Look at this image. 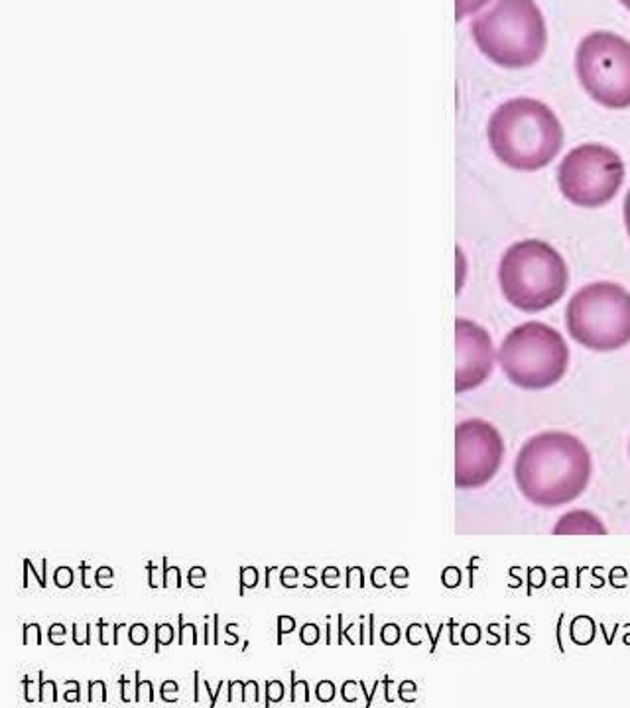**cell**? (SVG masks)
Masks as SVG:
<instances>
[{
  "instance_id": "cell-1",
  "label": "cell",
  "mask_w": 630,
  "mask_h": 708,
  "mask_svg": "<svg viewBox=\"0 0 630 708\" xmlns=\"http://www.w3.org/2000/svg\"><path fill=\"white\" fill-rule=\"evenodd\" d=\"M593 475L586 443L568 432H542L526 441L515 461V483L526 500L556 510L578 500Z\"/></svg>"
},
{
  "instance_id": "cell-2",
  "label": "cell",
  "mask_w": 630,
  "mask_h": 708,
  "mask_svg": "<svg viewBox=\"0 0 630 708\" xmlns=\"http://www.w3.org/2000/svg\"><path fill=\"white\" fill-rule=\"evenodd\" d=\"M487 139L500 164L515 172H538L560 156L563 127L548 104L517 97L490 114Z\"/></svg>"
},
{
  "instance_id": "cell-3",
  "label": "cell",
  "mask_w": 630,
  "mask_h": 708,
  "mask_svg": "<svg viewBox=\"0 0 630 708\" xmlns=\"http://www.w3.org/2000/svg\"><path fill=\"white\" fill-rule=\"evenodd\" d=\"M471 36L479 52L502 70H526L542 60L548 27L535 0H495L472 18Z\"/></svg>"
},
{
  "instance_id": "cell-4",
  "label": "cell",
  "mask_w": 630,
  "mask_h": 708,
  "mask_svg": "<svg viewBox=\"0 0 630 708\" xmlns=\"http://www.w3.org/2000/svg\"><path fill=\"white\" fill-rule=\"evenodd\" d=\"M499 285L505 300L518 312L542 313L568 292V264L548 242H515L500 259Z\"/></svg>"
},
{
  "instance_id": "cell-5",
  "label": "cell",
  "mask_w": 630,
  "mask_h": 708,
  "mask_svg": "<svg viewBox=\"0 0 630 708\" xmlns=\"http://www.w3.org/2000/svg\"><path fill=\"white\" fill-rule=\"evenodd\" d=\"M497 363L507 381L528 392L553 388L569 368V346L558 328L526 321L502 338Z\"/></svg>"
},
{
  "instance_id": "cell-6",
  "label": "cell",
  "mask_w": 630,
  "mask_h": 708,
  "mask_svg": "<svg viewBox=\"0 0 630 708\" xmlns=\"http://www.w3.org/2000/svg\"><path fill=\"white\" fill-rule=\"evenodd\" d=\"M569 337L593 353H614L630 345V292L614 282L579 287L566 307Z\"/></svg>"
},
{
  "instance_id": "cell-7",
  "label": "cell",
  "mask_w": 630,
  "mask_h": 708,
  "mask_svg": "<svg viewBox=\"0 0 630 708\" xmlns=\"http://www.w3.org/2000/svg\"><path fill=\"white\" fill-rule=\"evenodd\" d=\"M576 75L597 104L630 109V42L614 32L587 34L576 50Z\"/></svg>"
},
{
  "instance_id": "cell-8",
  "label": "cell",
  "mask_w": 630,
  "mask_h": 708,
  "mask_svg": "<svg viewBox=\"0 0 630 708\" xmlns=\"http://www.w3.org/2000/svg\"><path fill=\"white\" fill-rule=\"evenodd\" d=\"M624 183V162L613 148L587 142L569 150L558 165V188L576 208L601 209Z\"/></svg>"
},
{
  "instance_id": "cell-9",
  "label": "cell",
  "mask_w": 630,
  "mask_h": 708,
  "mask_svg": "<svg viewBox=\"0 0 630 708\" xmlns=\"http://www.w3.org/2000/svg\"><path fill=\"white\" fill-rule=\"evenodd\" d=\"M505 461V441L495 425L472 417L456 427V486L477 490L497 476Z\"/></svg>"
},
{
  "instance_id": "cell-10",
  "label": "cell",
  "mask_w": 630,
  "mask_h": 708,
  "mask_svg": "<svg viewBox=\"0 0 630 708\" xmlns=\"http://www.w3.org/2000/svg\"><path fill=\"white\" fill-rule=\"evenodd\" d=\"M497 351L489 331L471 320L456 321V392L467 394L489 381Z\"/></svg>"
},
{
  "instance_id": "cell-11",
  "label": "cell",
  "mask_w": 630,
  "mask_h": 708,
  "mask_svg": "<svg viewBox=\"0 0 630 708\" xmlns=\"http://www.w3.org/2000/svg\"><path fill=\"white\" fill-rule=\"evenodd\" d=\"M553 536H607L609 529L591 510H569L551 529Z\"/></svg>"
},
{
  "instance_id": "cell-12",
  "label": "cell",
  "mask_w": 630,
  "mask_h": 708,
  "mask_svg": "<svg viewBox=\"0 0 630 708\" xmlns=\"http://www.w3.org/2000/svg\"><path fill=\"white\" fill-rule=\"evenodd\" d=\"M490 0H456V20L461 22L465 18L479 14L481 9L489 4Z\"/></svg>"
},
{
  "instance_id": "cell-13",
  "label": "cell",
  "mask_w": 630,
  "mask_h": 708,
  "mask_svg": "<svg viewBox=\"0 0 630 708\" xmlns=\"http://www.w3.org/2000/svg\"><path fill=\"white\" fill-rule=\"evenodd\" d=\"M258 585V570L256 567H241L238 570V595L245 596L246 588Z\"/></svg>"
},
{
  "instance_id": "cell-14",
  "label": "cell",
  "mask_w": 630,
  "mask_h": 708,
  "mask_svg": "<svg viewBox=\"0 0 630 708\" xmlns=\"http://www.w3.org/2000/svg\"><path fill=\"white\" fill-rule=\"evenodd\" d=\"M162 570H164V575H162V587L170 588L174 585L175 588H182V573H180V567H172L170 563H167L166 557L162 559Z\"/></svg>"
},
{
  "instance_id": "cell-15",
  "label": "cell",
  "mask_w": 630,
  "mask_h": 708,
  "mask_svg": "<svg viewBox=\"0 0 630 708\" xmlns=\"http://www.w3.org/2000/svg\"><path fill=\"white\" fill-rule=\"evenodd\" d=\"M156 648H154V654H160V649L162 646H170L175 638V630L172 624H156Z\"/></svg>"
},
{
  "instance_id": "cell-16",
  "label": "cell",
  "mask_w": 630,
  "mask_h": 708,
  "mask_svg": "<svg viewBox=\"0 0 630 708\" xmlns=\"http://www.w3.org/2000/svg\"><path fill=\"white\" fill-rule=\"evenodd\" d=\"M192 634V644L193 646H197V628H195V624H185L184 614H177V644L180 646H185L187 644V639H185V634Z\"/></svg>"
},
{
  "instance_id": "cell-17",
  "label": "cell",
  "mask_w": 630,
  "mask_h": 708,
  "mask_svg": "<svg viewBox=\"0 0 630 708\" xmlns=\"http://www.w3.org/2000/svg\"><path fill=\"white\" fill-rule=\"evenodd\" d=\"M322 638V630H319V626L314 623H306L302 628H299V641L304 644V646H315L317 641Z\"/></svg>"
},
{
  "instance_id": "cell-18",
  "label": "cell",
  "mask_w": 630,
  "mask_h": 708,
  "mask_svg": "<svg viewBox=\"0 0 630 708\" xmlns=\"http://www.w3.org/2000/svg\"><path fill=\"white\" fill-rule=\"evenodd\" d=\"M284 699V682L282 681H266V700L264 705L271 707L272 702H281Z\"/></svg>"
},
{
  "instance_id": "cell-19",
  "label": "cell",
  "mask_w": 630,
  "mask_h": 708,
  "mask_svg": "<svg viewBox=\"0 0 630 708\" xmlns=\"http://www.w3.org/2000/svg\"><path fill=\"white\" fill-rule=\"evenodd\" d=\"M129 639H131L132 646H144L149 641V626L141 623L132 624Z\"/></svg>"
},
{
  "instance_id": "cell-20",
  "label": "cell",
  "mask_w": 630,
  "mask_h": 708,
  "mask_svg": "<svg viewBox=\"0 0 630 708\" xmlns=\"http://www.w3.org/2000/svg\"><path fill=\"white\" fill-rule=\"evenodd\" d=\"M276 626H278V646H282V644H284V636H288V634L296 630V620H294L292 616L282 614V616H278V620H276Z\"/></svg>"
},
{
  "instance_id": "cell-21",
  "label": "cell",
  "mask_w": 630,
  "mask_h": 708,
  "mask_svg": "<svg viewBox=\"0 0 630 708\" xmlns=\"http://www.w3.org/2000/svg\"><path fill=\"white\" fill-rule=\"evenodd\" d=\"M42 646V628L40 624H24V646Z\"/></svg>"
},
{
  "instance_id": "cell-22",
  "label": "cell",
  "mask_w": 630,
  "mask_h": 708,
  "mask_svg": "<svg viewBox=\"0 0 630 708\" xmlns=\"http://www.w3.org/2000/svg\"><path fill=\"white\" fill-rule=\"evenodd\" d=\"M53 583H55V587L70 588L73 585V569L65 567V565L60 567V569H55Z\"/></svg>"
},
{
  "instance_id": "cell-23",
  "label": "cell",
  "mask_w": 630,
  "mask_h": 708,
  "mask_svg": "<svg viewBox=\"0 0 630 708\" xmlns=\"http://www.w3.org/2000/svg\"><path fill=\"white\" fill-rule=\"evenodd\" d=\"M289 677H292V695H289V700H292V702H296V692L302 691L304 700L309 702V687H307V681L298 682V675H296V671H289Z\"/></svg>"
},
{
  "instance_id": "cell-24",
  "label": "cell",
  "mask_w": 630,
  "mask_h": 708,
  "mask_svg": "<svg viewBox=\"0 0 630 708\" xmlns=\"http://www.w3.org/2000/svg\"><path fill=\"white\" fill-rule=\"evenodd\" d=\"M315 697L322 702H332L335 699V685L332 681H319L315 687Z\"/></svg>"
},
{
  "instance_id": "cell-25",
  "label": "cell",
  "mask_w": 630,
  "mask_h": 708,
  "mask_svg": "<svg viewBox=\"0 0 630 708\" xmlns=\"http://www.w3.org/2000/svg\"><path fill=\"white\" fill-rule=\"evenodd\" d=\"M114 570L111 567H99L95 570V585L99 588L113 587Z\"/></svg>"
},
{
  "instance_id": "cell-26",
  "label": "cell",
  "mask_w": 630,
  "mask_h": 708,
  "mask_svg": "<svg viewBox=\"0 0 630 708\" xmlns=\"http://www.w3.org/2000/svg\"><path fill=\"white\" fill-rule=\"evenodd\" d=\"M299 570L296 567H284L281 570V585L284 588L298 587Z\"/></svg>"
},
{
  "instance_id": "cell-27",
  "label": "cell",
  "mask_w": 630,
  "mask_h": 708,
  "mask_svg": "<svg viewBox=\"0 0 630 708\" xmlns=\"http://www.w3.org/2000/svg\"><path fill=\"white\" fill-rule=\"evenodd\" d=\"M187 583H190V587L203 588L207 583V573L203 567H192L187 573Z\"/></svg>"
},
{
  "instance_id": "cell-28",
  "label": "cell",
  "mask_w": 630,
  "mask_h": 708,
  "mask_svg": "<svg viewBox=\"0 0 630 708\" xmlns=\"http://www.w3.org/2000/svg\"><path fill=\"white\" fill-rule=\"evenodd\" d=\"M38 675H40V695H38V700H40V702H44L45 692H50V695H52L53 702H58V691H55V682H45L44 674H42V671H40V674Z\"/></svg>"
},
{
  "instance_id": "cell-29",
  "label": "cell",
  "mask_w": 630,
  "mask_h": 708,
  "mask_svg": "<svg viewBox=\"0 0 630 708\" xmlns=\"http://www.w3.org/2000/svg\"><path fill=\"white\" fill-rule=\"evenodd\" d=\"M177 691H180L177 682L164 681L162 682V687H160V699L166 700V702H175V700H177V697H175V692Z\"/></svg>"
},
{
  "instance_id": "cell-30",
  "label": "cell",
  "mask_w": 630,
  "mask_h": 708,
  "mask_svg": "<svg viewBox=\"0 0 630 708\" xmlns=\"http://www.w3.org/2000/svg\"><path fill=\"white\" fill-rule=\"evenodd\" d=\"M347 587H365V573L360 567L347 569Z\"/></svg>"
},
{
  "instance_id": "cell-31",
  "label": "cell",
  "mask_w": 630,
  "mask_h": 708,
  "mask_svg": "<svg viewBox=\"0 0 630 708\" xmlns=\"http://www.w3.org/2000/svg\"><path fill=\"white\" fill-rule=\"evenodd\" d=\"M322 583L327 588L339 587V569L337 567H325L324 575H322Z\"/></svg>"
},
{
  "instance_id": "cell-32",
  "label": "cell",
  "mask_w": 630,
  "mask_h": 708,
  "mask_svg": "<svg viewBox=\"0 0 630 708\" xmlns=\"http://www.w3.org/2000/svg\"><path fill=\"white\" fill-rule=\"evenodd\" d=\"M42 565H44V570H42V573H38L34 565H32V562H30V559H24V567L32 570V575H34L38 583H40V587L45 588V585H48V559H42Z\"/></svg>"
},
{
  "instance_id": "cell-33",
  "label": "cell",
  "mask_w": 630,
  "mask_h": 708,
  "mask_svg": "<svg viewBox=\"0 0 630 708\" xmlns=\"http://www.w3.org/2000/svg\"><path fill=\"white\" fill-rule=\"evenodd\" d=\"M71 631H73V641H75V646H91V624L85 626V631H83L85 636H81V634H79L78 624H73Z\"/></svg>"
},
{
  "instance_id": "cell-34",
  "label": "cell",
  "mask_w": 630,
  "mask_h": 708,
  "mask_svg": "<svg viewBox=\"0 0 630 708\" xmlns=\"http://www.w3.org/2000/svg\"><path fill=\"white\" fill-rule=\"evenodd\" d=\"M95 692H101V697H103V702H106L105 682L103 681L89 682V702H93V700H95Z\"/></svg>"
},
{
  "instance_id": "cell-35",
  "label": "cell",
  "mask_w": 630,
  "mask_h": 708,
  "mask_svg": "<svg viewBox=\"0 0 630 708\" xmlns=\"http://www.w3.org/2000/svg\"><path fill=\"white\" fill-rule=\"evenodd\" d=\"M65 687H68L70 691L63 695V699L68 700V702H79V700H81V695H79V692H81V687H79V682L68 681L65 682Z\"/></svg>"
},
{
  "instance_id": "cell-36",
  "label": "cell",
  "mask_w": 630,
  "mask_h": 708,
  "mask_svg": "<svg viewBox=\"0 0 630 708\" xmlns=\"http://www.w3.org/2000/svg\"><path fill=\"white\" fill-rule=\"evenodd\" d=\"M65 634H68V628H65L63 624H52V626H50V630H48V639H50V644H52V646H55L58 636H63V638H65Z\"/></svg>"
},
{
  "instance_id": "cell-37",
  "label": "cell",
  "mask_w": 630,
  "mask_h": 708,
  "mask_svg": "<svg viewBox=\"0 0 630 708\" xmlns=\"http://www.w3.org/2000/svg\"><path fill=\"white\" fill-rule=\"evenodd\" d=\"M146 569H149L150 573V588H158V585H162V583H158V580H162V577H160V569H158L156 565H154V563L152 562H149L146 563Z\"/></svg>"
},
{
  "instance_id": "cell-38",
  "label": "cell",
  "mask_w": 630,
  "mask_h": 708,
  "mask_svg": "<svg viewBox=\"0 0 630 708\" xmlns=\"http://www.w3.org/2000/svg\"><path fill=\"white\" fill-rule=\"evenodd\" d=\"M383 639H385L386 644H394L396 639H398V628L393 626V624H388L383 628Z\"/></svg>"
},
{
  "instance_id": "cell-39",
  "label": "cell",
  "mask_w": 630,
  "mask_h": 708,
  "mask_svg": "<svg viewBox=\"0 0 630 708\" xmlns=\"http://www.w3.org/2000/svg\"><path fill=\"white\" fill-rule=\"evenodd\" d=\"M355 681H347L343 685V699L349 700V702H355L357 700V695H355Z\"/></svg>"
},
{
  "instance_id": "cell-40",
  "label": "cell",
  "mask_w": 630,
  "mask_h": 708,
  "mask_svg": "<svg viewBox=\"0 0 630 708\" xmlns=\"http://www.w3.org/2000/svg\"><path fill=\"white\" fill-rule=\"evenodd\" d=\"M622 216H624V226H627V233L630 236V190L624 198V203H622Z\"/></svg>"
},
{
  "instance_id": "cell-41",
  "label": "cell",
  "mask_w": 630,
  "mask_h": 708,
  "mask_svg": "<svg viewBox=\"0 0 630 708\" xmlns=\"http://www.w3.org/2000/svg\"><path fill=\"white\" fill-rule=\"evenodd\" d=\"M304 577H306V583H304V587L306 588L317 587V577H314V567H306V570H304Z\"/></svg>"
},
{
  "instance_id": "cell-42",
  "label": "cell",
  "mask_w": 630,
  "mask_h": 708,
  "mask_svg": "<svg viewBox=\"0 0 630 708\" xmlns=\"http://www.w3.org/2000/svg\"><path fill=\"white\" fill-rule=\"evenodd\" d=\"M213 634H215V636H213V644H215V646H220V613L213 614Z\"/></svg>"
},
{
  "instance_id": "cell-43",
  "label": "cell",
  "mask_w": 630,
  "mask_h": 708,
  "mask_svg": "<svg viewBox=\"0 0 630 708\" xmlns=\"http://www.w3.org/2000/svg\"><path fill=\"white\" fill-rule=\"evenodd\" d=\"M235 630L236 624H227V626H225V631H227L228 636H231V638L225 641L227 646H236V644H238V636H236Z\"/></svg>"
},
{
  "instance_id": "cell-44",
  "label": "cell",
  "mask_w": 630,
  "mask_h": 708,
  "mask_svg": "<svg viewBox=\"0 0 630 708\" xmlns=\"http://www.w3.org/2000/svg\"><path fill=\"white\" fill-rule=\"evenodd\" d=\"M88 570H89L88 562H83L81 563V565H79V573H81V587L83 588L91 587V583H89L88 580Z\"/></svg>"
},
{
  "instance_id": "cell-45",
  "label": "cell",
  "mask_w": 630,
  "mask_h": 708,
  "mask_svg": "<svg viewBox=\"0 0 630 708\" xmlns=\"http://www.w3.org/2000/svg\"><path fill=\"white\" fill-rule=\"evenodd\" d=\"M383 577H385V569L378 567V569H375V573H373V585H375V587H385V579H383Z\"/></svg>"
},
{
  "instance_id": "cell-46",
  "label": "cell",
  "mask_w": 630,
  "mask_h": 708,
  "mask_svg": "<svg viewBox=\"0 0 630 708\" xmlns=\"http://www.w3.org/2000/svg\"><path fill=\"white\" fill-rule=\"evenodd\" d=\"M221 687H223V681H220V687H217V692L211 691L210 681H205V692H210L211 695V707H215L217 705V695L221 692Z\"/></svg>"
},
{
  "instance_id": "cell-47",
  "label": "cell",
  "mask_w": 630,
  "mask_h": 708,
  "mask_svg": "<svg viewBox=\"0 0 630 708\" xmlns=\"http://www.w3.org/2000/svg\"><path fill=\"white\" fill-rule=\"evenodd\" d=\"M96 626H99V634H101V638H99V641H101V646H109V641H106V638H105V634H106L105 620H99V623H96Z\"/></svg>"
},
{
  "instance_id": "cell-48",
  "label": "cell",
  "mask_w": 630,
  "mask_h": 708,
  "mask_svg": "<svg viewBox=\"0 0 630 708\" xmlns=\"http://www.w3.org/2000/svg\"><path fill=\"white\" fill-rule=\"evenodd\" d=\"M119 687H121V699L124 700V702H129V697H126V687H129V681H126V677H121V679H119Z\"/></svg>"
},
{
  "instance_id": "cell-49",
  "label": "cell",
  "mask_w": 630,
  "mask_h": 708,
  "mask_svg": "<svg viewBox=\"0 0 630 708\" xmlns=\"http://www.w3.org/2000/svg\"><path fill=\"white\" fill-rule=\"evenodd\" d=\"M123 628H126V626H124V624H114V626H113V646H119V634H121V630H123Z\"/></svg>"
},
{
  "instance_id": "cell-50",
  "label": "cell",
  "mask_w": 630,
  "mask_h": 708,
  "mask_svg": "<svg viewBox=\"0 0 630 708\" xmlns=\"http://www.w3.org/2000/svg\"><path fill=\"white\" fill-rule=\"evenodd\" d=\"M193 691H195V702H200V671H195V685H193Z\"/></svg>"
},
{
  "instance_id": "cell-51",
  "label": "cell",
  "mask_w": 630,
  "mask_h": 708,
  "mask_svg": "<svg viewBox=\"0 0 630 708\" xmlns=\"http://www.w3.org/2000/svg\"><path fill=\"white\" fill-rule=\"evenodd\" d=\"M337 624H339V638H337V644H339V646H342L343 644V614H339V616H337Z\"/></svg>"
},
{
  "instance_id": "cell-52",
  "label": "cell",
  "mask_w": 630,
  "mask_h": 708,
  "mask_svg": "<svg viewBox=\"0 0 630 708\" xmlns=\"http://www.w3.org/2000/svg\"><path fill=\"white\" fill-rule=\"evenodd\" d=\"M327 646H332V616H327Z\"/></svg>"
},
{
  "instance_id": "cell-53",
  "label": "cell",
  "mask_w": 630,
  "mask_h": 708,
  "mask_svg": "<svg viewBox=\"0 0 630 708\" xmlns=\"http://www.w3.org/2000/svg\"><path fill=\"white\" fill-rule=\"evenodd\" d=\"M203 631H205V646H207L210 644V626H207V623L203 626Z\"/></svg>"
},
{
  "instance_id": "cell-54",
  "label": "cell",
  "mask_w": 630,
  "mask_h": 708,
  "mask_svg": "<svg viewBox=\"0 0 630 708\" xmlns=\"http://www.w3.org/2000/svg\"><path fill=\"white\" fill-rule=\"evenodd\" d=\"M619 2H621L622 7L630 12V0H619Z\"/></svg>"
},
{
  "instance_id": "cell-55",
  "label": "cell",
  "mask_w": 630,
  "mask_h": 708,
  "mask_svg": "<svg viewBox=\"0 0 630 708\" xmlns=\"http://www.w3.org/2000/svg\"><path fill=\"white\" fill-rule=\"evenodd\" d=\"M629 453H630V445H629Z\"/></svg>"
}]
</instances>
